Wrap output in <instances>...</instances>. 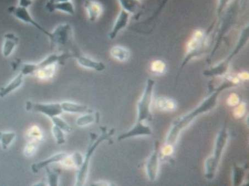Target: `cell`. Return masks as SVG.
Wrapping results in <instances>:
<instances>
[{"label":"cell","instance_id":"33","mask_svg":"<svg viewBox=\"0 0 249 186\" xmlns=\"http://www.w3.org/2000/svg\"><path fill=\"white\" fill-rule=\"evenodd\" d=\"M32 3L31 0H18V6L29 8Z\"/></svg>","mask_w":249,"mask_h":186},{"label":"cell","instance_id":"9","mask_svg":"<svg viewBox=\"0 0 249 186\" xmlns=\"http://www.w3.org/2000/svg\"><path fill=\"white\" fill-rule=\"evenodd\" d=\"M8 11L12 15L19 21L24 23L29 24V25L35 27L42 33L46 34L47 37H49L50 32H48L45 28H43L40 24H39L36 20L34 19L30 13L28 8L20 6H12L8 8Z\"/></svg>","mask_w":249,"mask_h":186},{"label":"cell","instance_id":"26","mask_svg":"<svg viewBox=\"0 0 249 186\" xmlns=\"http://www.w3.org/2000/svg\"><path fill=\"white\" fill-rule=\"evenodd\" d=\"M48 185L50 186H57L58 185L59 171L58 169H51L49 167L45 168Z\"/></svg>","mask_w":249,"mask_h":186},{"label":"cell","instance_id":"30","mask_svg":"<svg viewBox=\"0 0 249 186\" xmlns=\"http://www.w3.org/2000/svg\"><path fill=\"white\" fill-rule=\"evenodd\" d=\"M42 136L41 129L37 126L31 128L29 132L28 133V137L30 141H33V142L37 143V141L41 140Z\"/></svg>","mask_w":249,"mask_h":186},{"label":"cell","instance_id":"18","mask_svg":"<svg viewBox=\"0 0 249 186\" xmlns=\"http://www.w3.org/2000/svg\"><path fill=\"white\" fill-rule=\"evenodd\" d=\"M24 77L25 76L21 72H19L17 76H15L6 85L0 88V98L3 99L5 98V97L21 87L23 82Z\"/></svg>","mask_w":249,"mask_h":186},{"label":"cell","instance_id":"17","mask_svg":"<svg viewBox=\"0 0 249 186\" xmlns=\"http://www.w3.org/2000/svg\"><path fill=\"white\" fill-rule=\"evenodd\" d=\"M46 9L50 13L59 11L70 15H74L75 13V7L72 1L53 3L47 2Z\"/></svg>","mask_w":249,"mask_h":186},{"label":"cell","instance_id":"23","mask_svg":"<svg viewBox=\"0 0 249 186\" xmlns=\"http://www.w3.org/2000/svg\"><path fill=\"white\" fill-rule=\"evenodd\" d=\"M99 120V112H96L94 113L93 112H92L85 113V114H83L81 116L79 117L76 121V123L78 126L83 127L94 123H98Z\"/></svg>","mask_w":249,"mask_h":186},{"label":"cell","instance_id":"15","mask_svg":"<svg viewBox=\"0 0 249 186\" xmlns=\"http://www.w3.org/2000/svg\"><path fill=\"white\" fill-rule=\"evenodd\" d=\"M67 154L68 153L66 152H59L48 157L45 160L34 163L31 166L32 171L35 173H37L41 169L50 167L52 164H61L63 160L65 159Z\"/></svg>","mask_w":249,"mask_h":186},{"label":"cell","instance_id":"11","mask_svg":"<svg viewBox=\"0 0 249 186\" xmlns=\"http://www.w3.org/2000/svg\"><path fill=\"white\" fill-rule=\"evenodd\" d=\"M159 151L160 144L159 141H156L155 144L154 151L152 152L146 164L147 175L148 179H149L151 181H154L157 175H158L160 156Z\"/></svg>","mask_w":249,"mask_h":186},{"label":"cell","instance_id":"14","mask_svg":"<svg viewBox=\"0 0 249 186\" xmlns=\"http://www.w3.org/2000/svg\"><path fill=\"white\" fill-rule=\"evenodd\" d=\"M130 14L122 9L117 18L115 19L108 37L111 40L114 39L122 30L125 28L129 21Z\"/></svg>","mask_w":249,"mask_h":186},{"label":"cell","instance_id":"31","mask_svg":"<svg viewBox=\"0 0 249 186\" xmlns=\"http://www.w3.org/2000/svg\"><path fill=\"white\" fill-rule=\"evenodd\" d=\"M37 143L30 141V142L26 145L25 149V155L26 156H31L35 152L36 147H37Z\"/></svg>","mask_w":249,"mask_h":186},{"label":"cell","instance_id":"4","mask_svg":"<svg viewBox=\"0 0 249 186\" xmlns=\"http://www.w3.org/2000/svg\"><path fill=\"white\" fill-rule=\"evenodd\" d=\"M73 57V53L63 52L53 53L47 56L45 59L37 63H23L21 65L20 72L24 76L34 75L36 72L48 67L62 64L66 60Z\"/></svg>","mask_w":249,"mask_h":186},{"label":"cell","instance_id":"21","mask_svg":"<svg viewBox=\"0 0 249 186\" xmlns=\"http://www.w3.org/2000/svg\"><path fill=\"white\" fill-rule=\"evenodd\" d=\"M84 157L81 153L75 152L71 154H67L61 164L66 168H79L83 163Z\"/></svg>","mask_w":249,"mask_h":186},{"label":"cell","instance_id":"6","mask_svg":"<svg viewBox=\"0 0 249 186\" xmlns=\"http://www.w3.org/2000/svg\"><path fill=\"white\" fill-rule=\"evenodd\" d=\"M248 38L249 28L247 27L243 30L238 44H237L234 50L231 52L230 56H228L226 60L218 64V66L205 71L204 75L207 76H216L223 75L226 73L228 69L229 66H230V63L231 59L242 49L245 44L247 42Z\"/></svg>","mask_w":249,"mask_h":186},{"label":"cell","instance_id":"35","mask_svg":"<svg viewBox=\"0 0 249 186\" xmlns=\"http://www.w3.org/2000/svg\"><path fill=\"white\" fill-rule=\"evenodd\" d=\"M168 0H163V1L162 2L161 7H160V9H162V7H163V5H165L166 2H167Z\"/></svg>","mask_w":249,"mask_h":186},{"label":"cell","instance_id":"29","mask_svg":"<svg viewBox=\"0 0 249 186\" xmlns=\"http://www.w3.org/2000/svg\"><path fill=\"white\" fill-rule=\"evenodd\" d=\"M52 132L56 142H57L58 145H62L66 143V139L65 134H64L65 132L62 131L61 129L53 125V127H52Z\"/></svg>","mask_w":249,"mask_h":186},{"label":"cell","instance_id":"8","mask_svg":"<svg viewBox=\"0 0 249 186\" xmlns=\"http://www.w3.org/2000/svg\"><path fill=\"white\" fill-rule=\"evenodd\" d=\"M73 29L70 24H60L50 32L49 38L52 47L66 46L71 40Z\"/></svg>","mask_w":249,"mask_h":186},{"label":"cell","instance_id":"19","mask_svg":"<svg viewBox=\"0 0 249 186\" xmlns=\"http://www.w3.org/2000/svg\"><path fill=\"white\" fill-rule=\"evenodd\" d=\"M18 38L15 34L7 33L4 36L2 54L4 57H9L18 44Z\"/></svg>","mask_w":249,"mask_h":186},{"label":"cell","instance_id":"2","mask_svg":"<svg viewBox=\"0 0 249 186\" xmlns=\"http://www.w3.org/2000/svg\"><path fill=\"white\" fill-rule=\"evenodd\" d=\"M101 133L99 135L95 133H90V140L88 144L85 156L84 157L83 163L79 168V170L76 176L75 185L76 186H83L85 184L87 180L88 172H89L90 161L93 157L96 150L99 145L105 141L112 142L111 137L115 132L114 129L108 131L106 127H100Z\"/></svg>","mask_w":249,"mask_h":186},{"label":"cell","instance_id":"24","mask_svg":"<svg viewBox=\"0 0 249 186\" xmlns=\"http://www.w3.org/2000/svg\"><path fill=\"white\" fill-rule=\"evenodd\" d=\"M122 10L129 14H137L141 9L139 0H118Z\"/></svg>","mask_w":249,"mask_h":186},{"label":"cell","instance_id":"13","mask_svg":"<svg viewBox=\"0 0 249 186\" xmlns=\"http://www.w3.org/2000/svg\"><path fill=\"white\" fill-rule=\"evenodd\" d=\"M73 54V58L77 60L80 67L99 72L103 71L106 68V65L102 62L96 61L78 52H74Z\"/></svg>","mask_w":249,"mask_h":186},{"label":"cell","instance_id":"25","mask_svg":"<svg viewBox=\"0 0 249 186\" xmlns=\"http://www.w3.org/2000/svg\"><path fill=\"white\" fill-rule=\"evenodd\" d=\"M16 136V133L13 132H0V145L4 151L13 143Z\"/></svg>","mask_w":249,"mask_h":186},{"label":"cell","instance_id":"34","mask_svg":"<svg viewBox=\"0 0 249 186\" xmlns=\"http://www.w3.org/2000/svg\"><path fill=\"white\" fill-rule=\"evenodd\" d=\"M72 1V0H48L47 2L53 3L68 2V1Z\"/></svg>","mask_w":249,"mask_h":186},{"label":"cell","instance_id":"27","mask_svg":"<svg viewBox=\"0 0 249 186\" xmlns=\"http://www.w3.org/2000/svg\"><path fill=\"white\" fill-rule=\"evenodd\" d=\"M246 168L240 167L234 164L233 168V185L239 186L242 183Z\"/></svg>","mask_w":249,"mask_h":186},{"label":"cell","instance_id":"20","mask_svg":"<svg viewBox=\"0 0 249 186\" xmlns=\"http://www.w3.org/2000/svg\"><path fill=\"white\" fill-rule=\"evenodd\" d=\"M61 106L63 112L83 115L93 112L86 105L71 102V101L61 102Z\"/></svg>","mask_w":249,"mask_h":186},{"label":"cell","instance_id":"7","mask_svg":"<svg viewBox=\"0 0 249 186\" xmlns=\"http://www.w3.org/2000/svg\"><path fill=\"white\" fill-rule=\"evenodd\" d=\"M25 108L27 111L41 113L50 119L63 113L61 103L58 102H35L28 101L26 102Z\"/></svg>","mask_w":249,"mask_h":186},{"label":"cell","instance_id":"32","mask_svg":"<svg viewBox=\"0 0 249 186\" xmlns=\"http://www.w3.org/2000/svg\"><path fill=\"white\" fill-rule=\"evenodd\" d=\"M229 1L230 0H219L218 8V15L219 16L222 13Z\"/></svg>","mask_w":249,"mask_h":186},{"label":"cell","instance_id":"12","mask_svg":"<svg viewBox=\"0 0 249 186\" xmlns=\"http://www.w3.org/2000/svg\"><path fill=\"white\" fill-rule=\"evenodd\" d=\"M152 133L149 126L144 124L143 122H136L133 127L131 128L130 130L119 135L118 140L122 141L136 136L150 135Z\"/></svg>","mask_w":249,"mask_h":186},{"label":"cell","instance_id":"3","mask_svg":"<svg viewBox=\"0 0 249 186\" xmlns=\"http://www.w3.org/2000/svg\"><path fill=\"white\" fill-rule=\"evenodd\" d=\"M228 137L227 124H225L216 138L213 154L206 161L205 176L208 179H212L215 175L224 148L226 146Z\"/></svg>","mask_w":249,"mask_h":186},{"label":"cell","instance_id":"5","mask_svg":"<svg viewBox=\"0 0 249 186\" xmlns=\"http://www.w3.org/2000/svg\"><path fill=\"white\" fill-rule=\"evenodd\" d=\"M155 84L154 80L148 79L147 80L142 98L138 103V119L136 122H143L144 121L152 120L151 106Z\"/></svg>","mask_w":249,"mask_h":186},{"label":"cell","instance_id":"28","mask_svg":"<svg viewBox=\"0 0 249 186\" xmlns=\"http://www.w3.org/2000/svg\"><path fill=\"white\" fill-rule=\"evenodd\" d=\"M52 124L55 125L60 129H61L65 133H70L72 130L71 125L67 123L59 116H55L51 118Z\"/></svg>","mask_w":249,"mask_h":186},{"label":"cell","instance_id":"16","mask_svg":"<svg viewBox=\"0 0 249 186\" xmlns=\"http://www.w3.org/2000/svg\"><path fill=\"white\" fill-rule=\"evenodd\" d=\"M87 17L91 22L98 20L103 13V6L101 3L95 0H86L84 3Z\"/></svg>","mask_w":249,"mask_h":186},{"label":"cell","instance_id":"10","mask_svg":"<svg viewBox=\"0 0 249 186\" xmlns=\"http://www.w3.org/2000/svg\"><path fill=\"white\" fill-rule=\"evenodd\" d=\"M206 38V34L200 31L196 32L194 38L191 41L190 49L188 50L187 55L183 60L180 69L185 66L193 58L201 54Z\"/></svg>","mask_w":249,"mask_h":186},{"label":"cell","instance_id":"22","mask_svg":"<svg viewBox=\"0 0 249 186\" xmlns=\"http://www.w3.org/2000/svg\"><path fill=\"white\" fill-rule=\"evenodd\" d=\"M110 53L112 58L119 62L126 61L130 58V52L127 48L122 46H115L111 48Z\"/></svg>","mask_w":249,"mask_h":186},{"label":"cell","instance_id":"1","mask_svg":"<svg viewBox=\"0 0 249 186\" xmlns=\"http://www.w3.org/2000/svg\"><path fill=\"white\" fill-rule=\"evenodd\" d=\"M234 86V84L232 82H225L212 93V94L205 100L195 110L188 113L186 115L177 120L173 124L171 130L168 133L166 139V143L168 145H172L175 143L177 139L184 128L190 124L193 120L196 117L203 113L210 111L213 108L216 104V101L218 96L226 89Z\"/></svg>","mask_w":249,"mask_h":186}]
</instances>
